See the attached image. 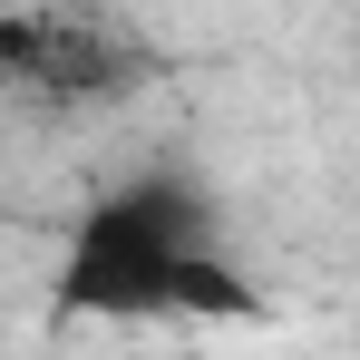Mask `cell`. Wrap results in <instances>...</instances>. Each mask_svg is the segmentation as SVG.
<instances>
[{
	"mask_svg": "<svg viewBox=\"0 0 360 360\" xmlns=\"http://www.w3.org/2000/svg\"><path fill=\"white\" fill-rule=\"evenodd\" d=\"M205 253V205L185 195L176 176H136L117 195L88 205L78 224V253L59 273V302L68 311H185V263Z\"/></svg>",
	"mask_w": 360,
	"mask_h": 360,
	"instance_id": "obj_1",
	"label": "cell"
},
{
	"mask_svg": "<svg viewBox=\"0 0 360 360\" xmlns=\"http://www.w3.org/2000/svg\"><path fill=\"white\" fill-rule=\"evenodd\" d=\"M0 59L20 68L30 88H59V98H78V88H108L117 68H108V49L88 39V30H49V20H0Z\"/></svg>",
	"mask_w": 360,
	"mask_h": 360,
	"instance_id": "obj_2",
	"label": "cell"
}]
</instances>
